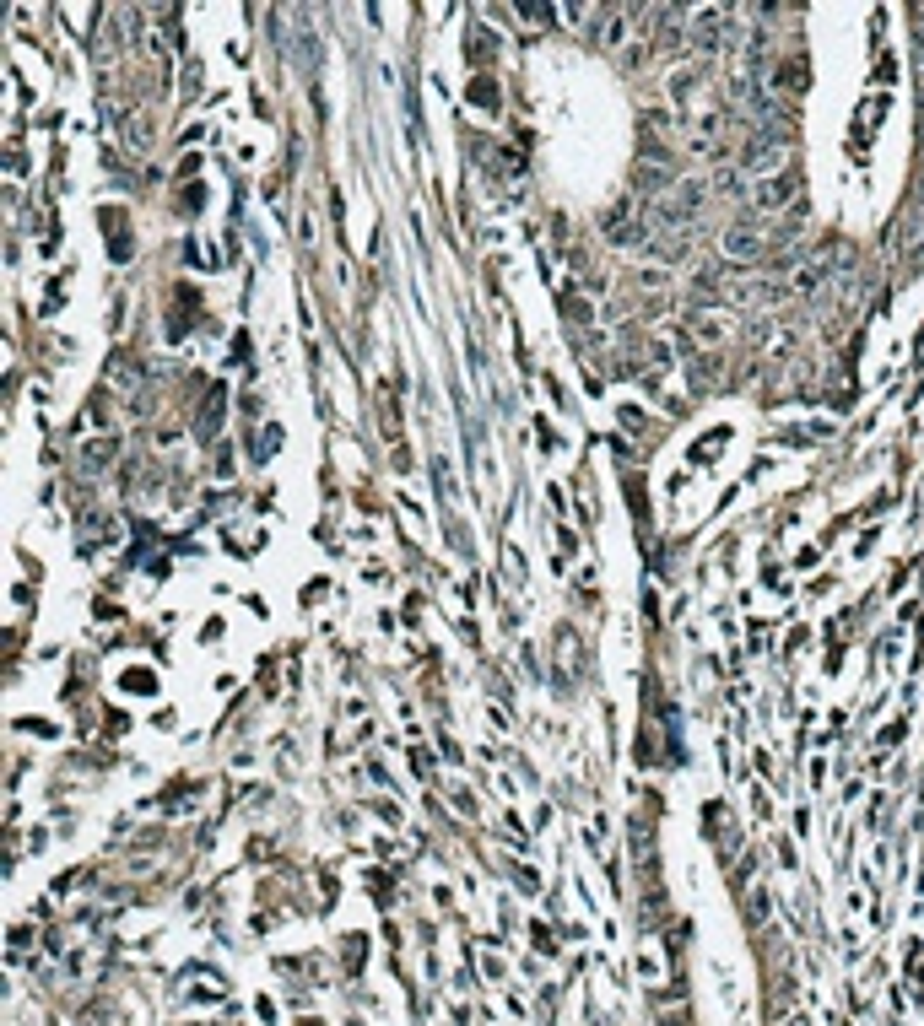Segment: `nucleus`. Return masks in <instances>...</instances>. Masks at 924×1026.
<instances>
[{
    "mask_svg": "<svg viewBox=\"0 0 924 1026\" xmlns=\"http://www.w3.org/2000/svg\"><path fill=\"white\" fill-rule=\"evenodd\" d=\"M795 205H801V173L795 168L757 179V189H752V211L757 217H778V211H795Z\"/></svg>",
    "mask_w": 924,
    "mask_h": 1026,
    "instance_id": "f257e3e1",
    "label": "nucleus"
},
{
    "mask_svg": "<svg viewBox=\"0 0 924 1026\" xmlns=\"http://www.w3.org/2000/svg\"><path fill=\"white\" fill-rule=\"evenodd\" d=\"M692 335L708 340V346H719V340H736V314L719 308V303H697V308H692Z\"/></svg>",
    "mask_w": 924,
    "mask_h": 1026,
    "instance_id": "f03ea898",
    "label": "nucleus"
},
{
    "mask_svg": "<svg viewBox=\"0 0 924 1026\" xmlns=\"http://www.w3.org/2000/svg\"><path fill=\"white\" fill-rule=\"evenodd\" d=\"M638 217H643V211H633V205L622 200V205H611V211L601 217V233H606L611 243H638V238H643V233H638Z\"/></svg>",
    "mask_w": 924,
    "mask_h": 1026,
    "instance_id": "7ed1b4c3",
    "label": "nucleus"
},
{
    "mask_svg": "<svg viewBox=\"0 0 924 1026\" xmlns=\"http://www.w3.org/2000/svg\"><path fill=\"white\" fill-rule=\"evenodd\" d=\"M724 254H730V259H757V254H768V238L757 233V227H730V233H724Z\"/></svg>",
    "mask_w": 924,
    "mask_h": 1026,
    "instance_id": "20e7f679",
    "label": "nucleus"
},
{
    "mask_svg": "<svg viewBox=\"0 0 924 1026\" xmlns=\"http://www.w3.org/2000/svg\"><path fill=\"white\" fill-rule=\"evenodd\" d=\"M773 92L784 87V92H801L806 87V60H784V65H773V82H768Z\"/></svg>",
    "mask_w": 924,
    "mask_h": 1026,
    "instance_id": "39448f33",
    "label": "nucleus"
},
{
    "mask_svg": "<svg viewBox=\"0 0 924 1026\" xmlns=\"http://www.w3.org/2000/svg\"><path fill=\"white\" fill-rule=\"evenodd\" d=\"M665 92H671L676 108H687V98L697 92V65H692V71H687V65H681V71H671V87H665Z\"/></svg>",
    "mask_w": 924,
    "mask_h": 1026,
    "instance_id": "423d86ee",
    "label": "nucleus"
},
{
    "mask_svg": "<svg viewBox=\"0 0 924 1026\" xmlns=\"http://www.w3.org/2000/svg\"><path fill=\"white\" fill-rule=\"evenodd\" d=\"M633 184L649 195V189H665V184H671V173H665V168H649V163H643V168L633 173Z\"/></svg>",
    "mask_w": 924,
    "mask_h": 1026,
    "instance_id": "0eeeda50",
    "label": "nucleus"
},
{
    "mask_svg": "<svg viewBox=\"0 0 924 1026\" xmlns=\"http://www.w3.org/2000/svg\"><path fill=\"white\" fill-rule=\"evenodd\" d=\"M816 282H822V270H816V265H806V270H795V282H789V287H795V292H811Z\"/></svg>",
    "mask_w": 924,
    "mask_h": 1026,
    "instance_id": "6e6552de",
    "label": "nucleus"
},
{
    "mask_svg": "<svg viewBox=\"0 0 924 1026\" xmlns=\"http://www.w3.org/2000/svg\"><path fill=\"white\" fill-rule=\"evenodd\" d=\"M108 459H114V443H108V438L87 443V465H108Z\"/></svg>",
    "mask_w": 924,
    "mask_h": 1026,
    "instance_id": "1a4fd4ad",
    "label": "nucleus"
},
{
    "mask_svg": "<svg viewBox=\"0 0 924 1026\" xmlns=\"http://www.w3.org/2000/svg\"><path fill=\"white\" fill-rule=\"evenodd\" d=\"M606 44H622V17H606Z\"/></svg>",
    "mask_w": 924,
    "mask_h": 1026,
    "instance_id": "9d476101",
    "label": "nucleus"
}]
</instances>
